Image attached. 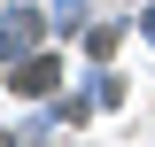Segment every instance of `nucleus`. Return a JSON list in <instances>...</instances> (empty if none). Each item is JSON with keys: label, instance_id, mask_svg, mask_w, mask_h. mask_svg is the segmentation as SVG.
Here are the masks:
<instances>
[{"label": "nucleus", "instance_id": "1", "mask_svg": "<svg viewBox=\"0 0 155 147\" xmlns=\"http://www.w3.org/2000/svg\"><path fill=\"white\" fill-rule=\"evenodd\" d=\"M54 62H47V54H31V62H16V93H54Z\"/></svg>", "mask_w": 155, "mask_h": 147}]
</instances>
